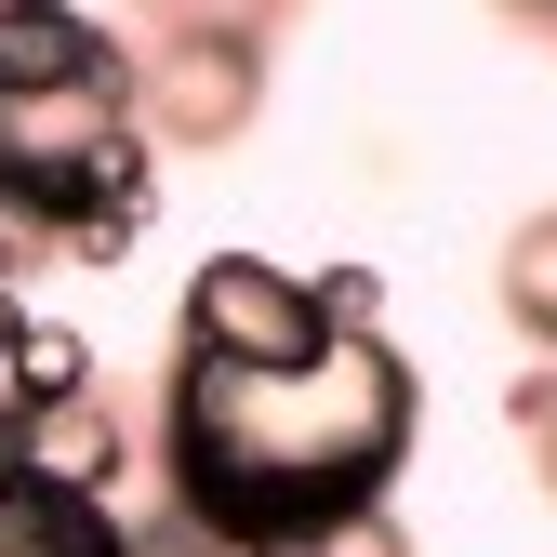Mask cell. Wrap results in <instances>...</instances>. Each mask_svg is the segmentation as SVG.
I'll return each mask as SVG.
<instances>
[{
  "mask_svg": "<svg viewBox=\"0 0 557 557\" xmlns=\"http://www.w3.org/2000/svg\"><path fill=\"white\" fill-rule=\"evenodd\" d=\"M505 319H518L531 345H557V213H531V226L505 239Z\"/></svg>",
  "mask_w": 557,
  "mask_h": 557,
  "instance_id": "8",
  "label": "cell"
},
{
  "mask_svg": "<svg viewBox=\"0 0 557 557\" xmlns=\"http://www.w3.org/2000/svg\"><path fill=\"white\" fill-rule=\"evenodd\" d=\"M0 465L53 478V492H120V478H133V425L107 411V385H66V398H14V411H0Z\"/></svg>",
  "mask_w": 557,
  "mask_h": 557,
  "instance_id": "4",
  "label": "cell"
},
{
  "mask_svg": "<svg viewBox=\"0 0 557 557\" xmlns=\"http://www.w3.org/2000/svg\"><path fill=\"white\" fill-rule=\"evenodd\" d=\"M173 332L199 345V359H306V345L332 332V319H319V265H278V252H199Z\"/></svg>",
  "mask_w": 557,
  "mask_h": 557,
  "instance_id": "3",
  "label": "cell"
},
{
  "mask_svg": "<svg viewBox=\"0 0 557 557\" xmlns=\"http://www.w3.org/2000/svg\"><path fill=\"white\" fill-rule=\"evenodd\" d=\"M265 107V40L252 14H173L147 53H133V120L160 147H239Z\"/></svg>",
  "mask_w": 557,
  "mask_h": 557,
  "instance_id": "2",
  "label": "cell"
},
{
  "mask_svg": "<svg viewBox=\"0 0 557 557\" xmlns=\"http://www.w3.org/2000/svg\"><path fill=\"white\" fill-rule=\"evenodd\" d=\"M0 385H14V398H66V385H94V345L66 332V319H40V306H14V345H0Z\"/></svg>",
  "mask_w": 557,
  "mask_h": 557,
  "instance_id": "7",
  "label": "cell"
},
{
  "mask_svg": "<svg viewBox=\"0 0 557 557\" xmlns=\"http://www.w3.org/2000/svg\"><path fill=\"white\" fill-rule=\"evenodd\" d=\"M0 531H14L27 557H133L120 492H53V478H27V465H0Z\"/></svg>",
  "mask_w": 557,
  "mask_h": 557,
  "instance_id": "5",
  "label": "cell"
},
{
  "mask_svg": "<svg viewBox=\"0 0 557 557\" xmlns=\"http://www.w3.org/2000/svg\"><path fill=\"white\" fill-rule=\"evenodd\" d=\"M133 226H147V213H107V199H81V213H53V252H66V265H120Z\"/></svg>",
  "mask_w": 557,
  "mask_h": 557,
  "instance_id": "9",
  "label": "cell"
},
{
  "mask_svg": "<svg viewBox=\"0 0 557 557\" xmlns=\"http://www.w3.org/2000/svg\"><path fill=\"white\" fill-rule=\"evenodd\" d=\"M518 438H531L544 492H557V345H544V372H518Z\"/></svg>",
  "mask_w": 557,
  "mask_h": 557,
  "instance_id": "12",
  "label": "cell"
},
{
  "mask_svg": "<svg viewBox=\"0 0 557 557\" xmlns=\"http://www.w3.org/2000/svg\"><path fill=\"white\" fill-rule=\"evenodd\" d=\"M425 385L385 332H319L306 359H173L160 385V451H173V505L306 544L345 505H385V478L411 465Z\"/></svg>",
  "mask_w": 557,
  "mask_h": 557,
  "instance_id": "1",
  "label": "cell"
},
{
  "mask_svg": "<svg viewBox=\"0 0 557 557\" xmlns=\"http://www.w3.org/2000/svg\"><path fill=\"white\" fill-rule=\"evenodd\" d=\"M293 557H411V544H398V518H385V505H345V518H319Z\"/></svg>",
  "mask_w": 557,
  "mask_h": 557,
  "instance_id": "10",
  "label": "cell"
},
{
  "mask_svg": "<svg viewBox=\"0 0 557 557\" xmlns=\"http://www.w3.org/2000/svg\"><path fill=\"white\" fill-rule=\"evenodd\" d=\"M319 319L332 332H385V278L372 265H319Z\"/></svg>",
  "mask_w": 557,
  "mask_h": 557,
  "instance_id": "11",
  "label": "cell"
},
{
  "mask_svg": "<svg viewBox=\"0 0 557 557\" xmlns=\"http://www.w3.org/2000/svg\"><path fill=\"white\" fill-rule=\"evenodd\" d=\"M0 557H27V544H14V531H0Z\"/></svg>",
  "mask_w": 557,
  "mask_h": 557,
  "instance_id": "13",
  "label": "cell"
},
{
  "mask_svg": "<svg viewBox=\"0 0 557 557\" xmlns=\"http://www.w3.org/2000/svg\"><path fill=\"white\" fill-rule=\"evenodd\" d=\"M120 40L81 0H0V81H120Z\"/></svg>",
  "mask_w": 557,
  "mask_h": 557,
  "instance_id": "6",
  "label": "cell"
}]
</instances>
